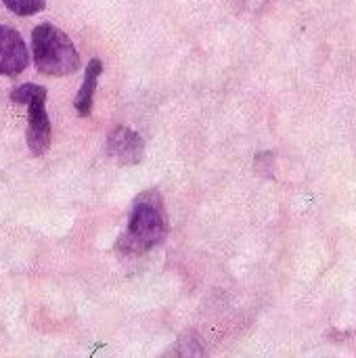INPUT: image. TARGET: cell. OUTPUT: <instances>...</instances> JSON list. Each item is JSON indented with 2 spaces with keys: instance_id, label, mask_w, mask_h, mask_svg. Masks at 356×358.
<instances>
[{
  "instance_id": "obj_4",
  "label": "cell",
  "mask_w": 356,
  "mask_h": 358,
  "mask_svg": "<svg viewBox=\"0 0 356 358\" xmlns=\"http://www.w3.org/2000/svg\"><path fill=\"white\" fill-rule=\"evenodd\" d=\"M29 63L27 46L21 34L13 27L0 25V76L15 78Z\"/></svg>"
},
{
  "instance_id": "obj_5",
  "label": "cell",
  "mask_w": 356,
  "mask_h": 358,
  "mask_svg": "<svg viewBox=\"0 0 356 358\" xmlns=\"http://www.w3.org/2000/svg\"><path fill=\"white\" fill-rule=\"evenodd\" d=\"M107 155L122 166H134L145 155V143L128 126H118L107 136Z\"/></svg>"
},
{
  "instance_id": "obj_2",
  "label": "cell",
  "mask_w": 356,
  "mask_h": 358,
  "mask_svg": "<svg viewBox=\"0 0 356 358\" xmlns=\"http://www.w3.org/2000/svg\"><path fill=\"white\" fill-rule=\"evenodd\" d=\"M36 69L44 76H69L80 67V55L65 31L52 23H40L31 31Z\"/></svg>"
},
{
  "instance_id": "obj_3",
  "label": "cell",
  "mask_w": 356,
  "mask_h": 358,
  "mask_svg": "<svg viewBox=\"0 0 356 358\" xmlns=\"http://www.w3.org/2000/svg\"><path fill=\"white\" fill-rule=\"evenodd\" d=\"M10 101L27 105V147L36 157L44 155L52 136L50 120L46 113V88L38 84H21L10 90Z\"/></svg>"
},
{
  "instance_id": "obj_1",
  "label": "cell",
  "mask_w": 356,
  "mask_h": 358,
  "mask_svg": "<svg viewBox=\"0 0 356 358\" xmlns=\"http://www.w3.org/2000/svg\"><path fill=\"white\" fill-rule=\"evenodd\" d=\"M168 233L166 214L157 191H145L136 197L126 233L120 237L118 248L124 254H145L159 245Z\"/></svg>"
},
{
  "instance_id": "obj_7",
  "label": "cell",
  "mask_w": 356,
  "mask_h": 358,
  "mask_svg": "<svg viewBox=\"0 0 356 358\" xmlns=\"http://www.w3.org/2000/svg\"><path fill=\"white\" fill-rule=\"evenodd\" d=\"M6 4V8L19 17H29L40 13L46 6V0H2Z\"/></svg>"
},
{
  "instance_id": "obj_6",
  "label": "cell",
  "mask_w": 356,
  "mask_h": 358,
  "mask_svg": "<svg viewBox=\"0 0 356 358\" xmlns=\"http://www.w3.org/2000/svg\"><path fill=\"white\" fill-rule=\"evenodd\" d=\"M103 73V63L101 59H90L88 61V67H86V73H84V82L73 99V107H76V113L80 117H88L90 111H92V99H94V90H97V82Z\"/></svg>"
}]
</instances>
